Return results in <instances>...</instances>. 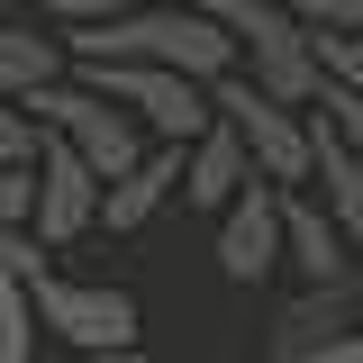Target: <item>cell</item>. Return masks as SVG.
I'll use <instances>...</instances> for the list:
<instances>
[{"instance_id": "1", "label": "cell", "mask_w": 363, "mask_h": 363, "mask_svg": "<svg viewBox=\"0 0 363 363\" xmlns=\"http://www.w3.org/2000/svg\"><path fill=\"white\" fill-rule=\"evenodd\" d=\"M218 18L236 28L245 73H255L264 91L300 100V109H318V100H327V55H318V28L291 9V0H218Z\"/></svg>"}, {"instance_id": "2", "label": "cell", "mask_w": 363, "mask_h": 363, "mask_svg": "<svg viewBox=\"0 0 363 363\" xmlns=\"http://www.w3.org/2000/svg\"><path fill=\"white\" fill-rule=\"evenodd\" d=\"M218 109L245 128V145H255V173L272 182H318V109H300V100H281V91H264L245 64L236 73H218Z\"/></svg>"}, {"instance_id": "3", "label": "cell", "mask_w": 363, "mask_h": 363, "mask_svg": "<svg viewBox=\"0 0 363 363\" xmlns=\"http://www.w3.org/2000/svg\"><path fill=\"white\" fill-rule=\"evenodd\" d=\"M37 281V309L55 327V345H73V354H136V336H145V318L118 281H73V272H28Z\"/></svg>"}, {"instance_id": "4", "label": "cell", "mask_w": 363, "mask_h": 363, "mask_svg": "<svg viewBox=\"0 0 363 363\" xmlns=\"http://www.w3.org/2000/svg\"><path fill=\"white\" fill-rule=\"evenodd\" d=\"M281 264H291V182L255 173L218 209V272L236 281V291H255V281H272Z\"/></svg>"}, {"instance_id": "5", "label": "cell", "mask_w": 363, "mask_h": 363, "mask_svg": "<svg viewBox=\"0 0 363 363\" xmlns=\"http://www.w3.org/2000/svg\"><path fill=\"white\" fill-rule=\"evenodd\" d=\"M354 318H363V272H345V281H309V291L281 309V327H272V363H318L327 336H345Z\"/></svg>"}, {"instance_id": "6", "label": "cell", "mask_w": 363, "mask_h": 363, "mask_svg": "<svg viewBox=\"0 0 363 363\" xmlns=\"http://www.w3.org/2000/svg\"><path fill=\"white\" fill-rule=\"evenodd\" d=\"M245 182H255V145H245V128L218 109L209 128L191 136V164H182V209H209V218H218Z\"/></svg>"}, {"instance_id": "7", "label": "cell", "mask_w": 363, "mask_h": 363, "mask_svg": "<svg viewBox=\"0 0 363 363\" xmlns=\"http://www.w3.org/2000/svg\"><path fill=\"white\" fill-rule=\"evenodd\" d=\"M182 164H191V145L155 136V155H145L136 173H118V182H109V209H100V227H109V236H136V227H155V209H164V200H182Z\"/></svg>"}, {"instance_id": "8", "label": "cell", "mask_w": 363, "mask_h": 363, "mask_svg": "<svg viewBox=\"0 0 363 363\" xmlns=\"http://www.w3.org/2000/svg\"><path fill=\"white\" fill-rule=\"evenodd\" d=\"M82 55H73V37H64V18H45V28H28V18H9L0 28V91L9 100H28V91L64 82Z\"/></svg>"}, {"instance_id": "9", "label": "cell", "mask_w": 363, "mask_h": 363, "mask_svg": "<svg viewBox=\"0 0 363 363\" xmlns=\"http://www.w3.org/2000/svg\"><path fill=\"white\" fill-rule=\"evenodd\" d=\"M291 272H300V281H345V272H363L345 218H336L327 200H309V191H291Z\"/></svg>"}, {"instance_id": "10", "label": "cell", "mask_w": 363, "mask_h": 363, "mask_svg": "<svg viewBox=\"0 0 363 363\" xmlns=\"http://www.w3.org/2000/svg\"><path fill=\"white\" fill-rule=\"evenodd\" d=\"M318 200H327V209L345 218V236L363 245V145L336 128L327 109H318Z\"/></svg>"}, {"instance_id": "11", "label": "cell", "mask_w": 363, "mask_h": 363, "mask_svg": "<svg viewBox=\"0 0 363 363\" xmlns=\"http://www.w3.org/2000/svg\"><path fill=\"white\" fill-rule=\"evenodd\" d=\"M318 55L336 91H363V28H318Z\"/></svg>"}]
</instances>
